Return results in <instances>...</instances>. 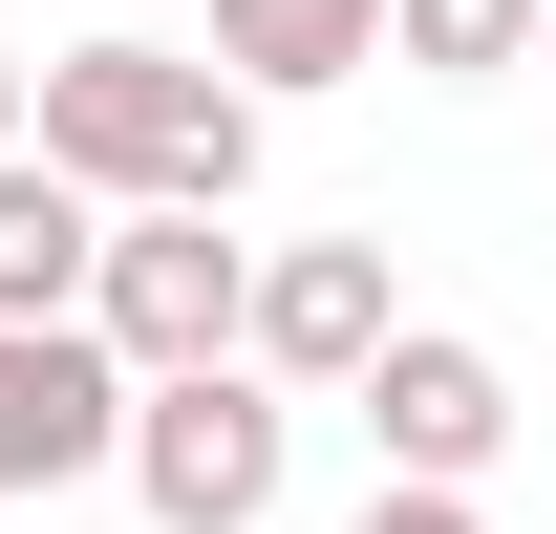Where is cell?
<instances>
[{
  "instance_id": "1",
  "label": "cell",
  "mask_w": 556,
  "mask_h": 534,
  "mask_svg": "<svg viewBox=\"0 0 556 534\" xmlns=\"http://www.w3.org/2000/svg\"><path fill=\"white\" fill-rule=\"evenodd\" d=\"M22 129L65 150L86 193H257V86L214 65V43H43L22 65Z\"/></svg>"
},
{
  "instance_id": "2",
  "label": "cell",
  "mask_w": 556,
  "mask_h": 534,
  "mask_svg": "<svg viewBox=\"0 0 556 534\" xmlns=\"http://www.w3.org/2000/svg\"><path fill=\"white\" fill-rule=\"evenodd\" d=\"M278 470H300V385H278L257 342H236V364H150V385H129V492H150V534H257Z\"/></svg>"
},
{
  "instance_id": "3",
  "label": "cell",
  "mask_w": 556,
  "mask_h": 534,
  "mask_svg": "<svg viewBox=\"0 0 556 534\" xmlns=\"http://www.w3.org/2000/svg\"><path fill=\"white\" fill-rule=\"evenodd\" d=\"M86 321L150 364H236V321H257V257L214 236V193H108V257H86Z\"/></svg>"
},
{
  "instance_id": "4",
  "label": "cell",
  "mask_w": 556,
  "mask_h": 534,
  "mask_svg": "<svg viewBox=\"0 0 556 534\" xmlns=\"http://www.w3.org/2000/svg\"><path fill=\"white\" fill-rule=\"evenodd\" d=\"M129 470V342L108 321H0V513Z\"/></svg>"
},
{
  "instance_id": "5",
  "label": "cell",
  "mask_w": 556,
  "mask_h": 534,
  "mask_svg": "<svg viewBox=\"0 0 556 534\" xmlns=\"http://www.w3.org/2000/svg\"><path fill=\"white\" fill-rule=\"evenodd\" d=\"M386 321H407V300H386V236H278V257H257V321H236V342H257L300 406H343L364 364H386Z\"/></svg>"
},
{
  "instance_id": "6",
  "label": "cell",
  "mask_w": 556,
  "mask_h": 534,
  "mask_svg": "<svg viewBox=\"0 0 556 534\" xmlns=\"http://www.w3.org/2000/svg\"><path fill=\"white\" fill-rule=\"evenodd\" d=\"M343 406H364L386 470H492V449H514V364H492L471 321H386V364H364Z\"/></svg>"
},
{
  "instance_id": "7",
  "label": "cell",
  "mask_w": 556,
  "mask_h": 534,
  "mask_svg": "<svg viewBox=\"0 0 556 534\" xmlns=\"http://www.w3.org/2000/svg\"><path fill=\"white\" fill-rule=\"evenodd\" d=\"M86 257H108V193L22 129L0 150V321H86Z\"/></svg>"
},
{
  "instance_id": "8",
  "label": "cell",
  "mask_w": 556,
  "mask_h": 534,
  "mask_svg": "<svg viewBox=\"0 0 556 534\" xmlns=\"http://www.w3.org/2000/svg\"><path fill=\"white\" fill-rule=\"evenodd\" d=\"M214 65L257 86V107H300V86L386 65V0H214Z\"/></svg>"
},
{
  "instance_id": "9",
  "label": "cell",
  "mask_w": 556,
  "mask_h": 534,
  "mask_svg": "<svg viewBox=\"0 0 556 534\" xmlns=\"http://www.w3.org/2000/svg\"><path fill=\"white\" fill-rule=\"evenodd\" d=\"M535 22H556V0H386V65L492 86V65H535Z\"/></svg>"
},
{
  "instance_id": "10",
  "label": "cell",
  "mask_w": 556,
  "mask_h": 534,
  "mask_svg": "<svg viewBox=\"0 0 556 534\" xmlns=\"http://www.w3.org/2000/svg\"><path fill=\"white\" fill-rule=\"evenodd\" d=\"M343 534H492V513H471V470H386Z\"/></svg>"
},
{
  "instance_id": "11",
  "label": "cell",
  "mask_w": 556,
  "mask_h": 534,
  "mask_svg": "<svg viewBox=\"0 0 556 534\" xmlns=\"http://www.w3.org/2000/svg\"><path fill=\"white\" fill-rule=\"evenodd\" d=\"M0 150H22V43H0Z\"/></svg>"
}]
</instances>
